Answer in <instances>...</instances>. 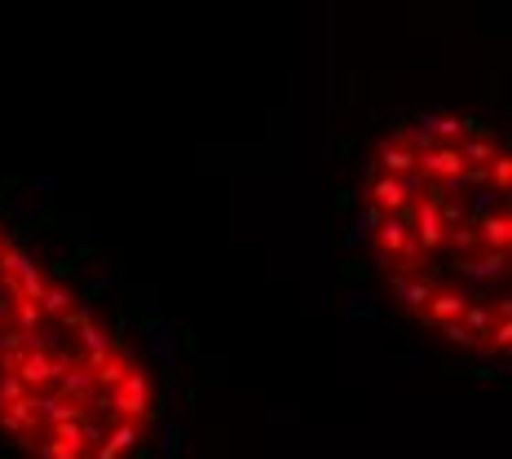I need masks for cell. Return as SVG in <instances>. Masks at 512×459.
<instances>
[{"label": "cell", "mask_w": 512, "mask_h": 459, "mask_svg": "<svg viewBox=\"0 0 512 459\" xmlns=\"http://www.w3.org/2000/svg\"><path fill=\"white\" fill-rule=\"evenodd\" d=\"M155 402V389H151V376L146 371H137V367H128L124 380L115 384V389H106V411L111 415H128V420H142V411Z\"/></svg>", "instance_id": "obj_1"}, {"label": "cell", "mask_w": 512, "mask_h": 459, "mask_svg": "<svg viewBox=\"0 0 512 459\" xmlns=\"http://www.w3.org/2000/svg\"><path fill=\"white\" fill-rule=\"evenodd\" d=\"M53 389H58V393H67V398H76V402H84V407L102 393V384H98V376H93V367H84V362H67V367L58 371Z\"/></svg>", "instance_id": "obj_2"}, {"label": "cell", "mask_w": 512, "mask_h": 459, "mask_svg": "<svg viewBox=\"0 0 512 459\" xmlns=\"http://www.w3.org/2000/svg\"><path fill=\"white\" fill-rule=\"evenodd\" d=\"M76 345H80V362L84 367H98L106 354H111V336H106L102 323H84V327H76Z\"/></svg>", "instance_id": "obj_3"}, {"label": "cell", "mask_w": 512, "mask_h": 459, "mask_svg": "<svg viewBox=\"0 0 512 459\" xmlns=\"http://www.w3.org/2000/svg\"><path fill=\"white\" fill-rule=\"evenodd\" d=\"M36 424H40V415H36L31 393L18 398V402H9V407H0V429L5 433H36Z\"/></svg>", "instance_id": "obj_4"}, {"label": "cell", "mask_w": 512, "mask_h": 459, "mask_svg": "<svg viewBox=\"0 0 512 459\" xmlns=\"http://www.w3.org/2000/svg\"><path fill=\"white\" fill-rule=\"evenodd\" d=\"M106 446L111 451H133V446H142V424L137 420H128V415H115L111 424H106Z\"/></svg>", "instance_id": "obj_5"}, {"label": "cell", "mask_w": 512, "mask_h": 459, "mask_svg": "<svg viewBox=\"0 0 512 459\" xmlns=\"http://www.w3.org/2000/svg\"><path fill=\"white\" fill-rule=\"evenodd\" d=\"M36 305H40V314H45V318H62L67 309L76 305V296H71V287H67L62 279H49V283H45V292H40V301H36Z\"/></svg>", "instance_id": "obj_6"}, {"label": "cell", "mask_w": 512, "mask_h": 459, "mask_svg": "<svg viewBox=\"0 0 512 459\" xmlns=\"http://www.w3.org/2000/svg\"><path fill=\"white\" fill-rule=\"evenodd\" d=\"M460 323L477 336V340H486L490 327H495V314H490L486 301H468V305H464V314H460Z\"/></svg>", "instance_id": "obj_7"}, {"label": "cell", "mask_w": 512, "mask_h": 459, "mask_svg": "<svg viewBox=\"0 0 512 459\" xmlns=\"http://www.w3.org/2000/svg\"><path fill=\"white\" fill-rule=\"evenodd\" d=\"M181 446H186V429L173 424V420H159V446H155V459H177Z\"/></svg>", "instance_id": "obj_8"}, {"label": "cell", "mask_w": 512, "mask_h": 459, "mask_svg": "<svg viewBox=\"0 0 512 459\" xmlns=\"http://www.w3.org/2000/svg\"><path fill=\"white\" fill-rule=\"evenodd\" d=\"M433 327L442 332V340H446V345H460V349H486V340H477V336L460 323V318H442V323H433Z\"/></svg>", "instance_id": "obj_9"}, {"label": "cell", "mask_w": 512, "mask_h": 459, "mask_svg": "<svg viewBox=\"0 0 512 459\" xmlns=\"http://www.w3.org/2000/svg\"><path fill=\"white\" fill-rule=\"evenodd\" d=\"M9 327H14V332H36V327H45V314H40V305H36V301H18V305H14V323H9Z\"/></svg>", "instance_id": "obj_10"}, {"label": "cell", "mask_w": 512, "mask_h": 459, "mask_svg": "<svg viewBox=\"0 0 512 459\" xmlns=\"http://www.w3.org/2000/svg\"><path fill=\"white\" fill-rule=\"evenodd\" d=\"M98 318H102V309L93 305V301H76V305L62 314V323H67L71 332H76V327H84V323H98Z\"/></svg>", "instance_id": "obj_11"}, {"label": "cell", "mask_w": 512, "mask_h": 459, "mask_svg": "<svg viewBox=\"0 0 512 459\" xmlns=\"http://www.w3.org/2000/svg\"><path fill=\"white\" fill-rule=\"evenodd\" d=\"M31 389L23 384V376L18 371H0V407H9V402H18V398H27Z\"/></svg>", "instance_id": "obj_12"}, {"label": "cell", "mask_w": 512, "mask_h": 459, "mask_svg": "<svg viewBox=\"0 0 512 459\" xmlns=\"http://www.w3.org/2000/svg\"><path fill=\"white\" fill-rule=\"evenodd\" d=\"M345 314H349V318H362V323H371V318H380V301H376V296H367V292H358V296L345 305Z\"/></svg>", "instance_id": "obj_13"}, {"label": "cell", "mask_w": 512, "mask_h": 459, "mask_svg": "<svg viewBox=\"0 0 512 459\" xmlns=\"http://www.w3.org/2000/svg\"><path fill=\"white\" fill-rule=\"evenodd\" d=\"M146 358H151L159 371H177V354L173 345H159V340H146Z\"/></svg>", "instance_id": "obj_14"}, {"label": "cell", "mask_w": 512, "mask_h": 459, "mask_svg": "<svg viewBox=\"0 0 512 459\" xmlns=\"http://www.w3.org/2000/svg\"><path fill=\"white\" fill-rule=\"evenodd\" d=\"M473 376H477V380H508V362H504V358H499V362L482 358V362L473 367Z\"/></svg>", "instance_id": "obj_15"}, {"label": "cell", "mask_w": 512, "mask_h": 459, "mask_svg": "<svg viewBox=\"0 0 512 459\" xmlns=\"http://www.w3.org/2000/svg\"><path fill=\"white\" fill-rule=\"evenodd\" d=\"M76 274H80L76 261H53L49 265V279H76Z\"/></svg>", "instance_id": "obj_16"}, {"label": "cell", "mask_w": 512, "mask_h": 459, "mask_svg": "<svg viewBox=\"0 0 512 459\" xmlns=\"http://www.w3.org/2000/svg\"><path fill=\"white\" fill-rule=\"evenodd\" d=\"M301 415L296 411H270V424H296Z\"/></svg>", "instance_id": "obj_17"}, {"label": "cell", "mask_w": 512, "mask_h": 459, "mask_svg": "<svg viewBox=\"0 0 512 459\" xmlns=\"http://www.w3.org/2000/svg\"><path fill=\"white\" fill-rule=\"evenodd\" d=\"M40 459H58V442H53V437L49 442H40Z\"/></svg>", "instance_id": "obj_18"}, {"label": "cell", "mask_w": 512, "mask_h": 459, "mask_svg": "<svg viewBox=\"0 0 512 459\" xmlns=\"http://www.w3.org/2000/svg\"><path fill=\"white\" fill-rule=\"evenodd\" d=\"M155 323H159V318H142V323H137V336H142V340H146V336L155 332Z\"/></svg>", "instance_id": "obj_19"}, {"label": "cell", "mask_w": 512, "mask_h": 459, "mask_svg": "<svg viewBox=\"0 0 512 459\" xmlns=\"http://www.w3.org/2000/svg\"><path fill=\"white\" fill-rule=\"evenodd\" d=\"M93 459H120V451H111V446H106V442H102V446L93 451Z\"/></svg>", "instance_id": "obj_20"}, {"label": "cell", "mask_w": 512, "mask_h": 459, "mask_svg": "<svg viewBox=\"0 0 512 459\" xmlns=\"http://www.w3.org/2000/svg\"><path fill=\"white\" fill-rule=\"evenodd\" d=\"M402 362H407V371H415V367H424V354H407Z\"/></svg>", "instance_id": "obj_21"}, {"label": "cell", "mask_w": 512, "mask_h": 459, "mask_svg": "<svg viewBox=\"0 0 512 459\" xmlns=\"http://www.w3.org/2000/svg\"><path fill=\"white\" fill-rule=\"evenodd\" d=\"M0 459H5V442H0Z\"/></svg>", "instance_id": "obj_22"}]
</instances>
